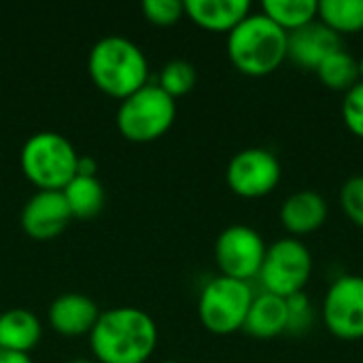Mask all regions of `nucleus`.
<instances>
[{
    "label": "nucleus",
    "mask_w": 363,
    "mask_h": 363,
    "mask_svg": "<svg viewBox=\"0 0 363 363\" xmlns=\"http://www.w3.org/2000/svg\"><path fill=\"white\" fill-rule=\"evenodd\" d=\"M262 234L249 225L236 223L225 228L215 240V262L223 277L249 283L262 270L266 257Z\"/></svg>",
    "instance_id": "obj_8"
},
{
    "label": "nucleus",
    "mask_w": 363,
    "mask_h": 363,
    "mask_svg": "<svg viewBox=\"0 0 363 363\" xmlns=\"http://www.w3.org/2000/svg\"><path fill=\"white\" fill-rule=\"evenodd\" d=\"M96 170H98V164L94 157L89 155H79V164H77V174H83V177H96Z\"/></svg>",
    "instance_id": "obj_27"
},
{
    "label": "nucleus",
    "mask_w": 363,
    "mask_h": 363,
    "mask_svg": "<svg viewBox=\"0 0 363 363\" xmlns=\"http://www.w3.org/2000/svg\"><path fill=\"white\" fill-rule=\"evenodd\" d=\"M319 81L336 91H349L359 79V60H355L349 51L340 49L336 53H332L317 70Z\"/></svg>",
    "instance_id": "obj_21"
},
{
    "label": "nucleus",
    "mask_w": 363,
    "mask_h": 363,
    "mask_svg": "<svg viewBox=\"0 0 363 363\" xmlns=\"http://www.w3.org/2000/svg\"><path fill=\"white\" fill-rule=\"evenodd\" d=\"M340 206L357 228H363V174L345 181L340 187Z\"/></svg>",
    "instance_id": "obj_23"
},
{
    "label": "nucleus",
    "mask_w": 363,
    "mask_h": 363,
    "mask_svg": "<svg viewBox=\"0 0 363 363\" xmlns=\"http://www.w3.org/2000/svg\"><path fill=\"white\" fill-rule=\"evenodd\" d=\"M328 219V202L319 191L300 189L281 206V221L287 232L302 236L319 230Z\"/></svg>",
    "instance_id": "obj_15"
},
{
    "label": "nucleus",
    "mask_w": 363,
    "mask_h": 363,
    "mask_svg": "<svg viewBox=\"0 0 363 363\" xmlns=\"http://www.w3.org/2000/svg\"><path fill=\"white\" fill-rule=\"evenodd\" d=\"M283 168L279 157L262 147L238 151L225 170L228 187L240 198H264L281 183Z\"/></svg>",
    "instance_id": "obj_9"
},
{
    "label": "nucleus",
    "mask_w": 363,
    "mask_h": 363,
    "mask_svg": "<svg viewBox=\"0 0 363 363\" xmlns=\"http://www.w3.org/2000/svg\"><path fill=\"white\" fill-rule=\"evenodd\" d=\"M64 200L72 219H94L104 206V187L98 177L77 174L64 189Z\"/></svg>",
    "instance_id": "obj_18"
},
{
    "label": "nucleus",
    "mask_w": 363,
    "mask_h": 363,
    "mask_svg": "<svg viewBox=\"0 0 363 363\" xmlns=\"http://www.w3.org/2000/svg\"><path fill=\"white\" fill-rule=\"evenodd\" d=\"M313 274V255L298 238H281L266 249L262 270L257 274L264 291L279 298L302 294Z\"/></svg>",
    "instance_id": "obj_7"
},
{
    "label": "nucleus",
    "mask_w": 363,
    "mask_h": 363,
    "mask_svg": "<svg viewBox=\"0 0 363 363\" xmlns=\"http://www.w3.org/2000/svg\"><path fill=\"white\" fill-rule=\"evenodd\" d=\"M79 153L72 143L57 132L32 134L19 153L26 179L38 191H62L77 177Z\"/></svg>",
    "instance_id": "obj_4"
},
{
    "label": "nucleus",
    "mask_w": 363,
    "mask_h": 363,
    "mask_svg": "<svg viewBox=\"0 0 363 363\" xmlns=\"http://www.w3.org/2000/svg\"><path fill=\"white\" fill-rule=\"evenodd\" d=\"M198 81V72L196 66L187 60H170L164 64L162 72H160V81L157 85L172 98L185 96L194 89Z\"/></svg>",
    "instance_id": "obj_22"
},
{
    "label": "nucleus",
    "mask_w": 363,
    "mask_h": 363,
    "mask_svg": "<svg viewBox=\"0 0 363 363\" xmlns=\"http://www.w3.org/2000/svg\"><path fill=\"white\" fill-rule=\"evenodd\" d=\"M185 15L204 30L232 32L249 13V0H185Z\"/></svg>",
    "instance_id": "obj_14"
},
{
    "label": "nucleus",
    "mask_w": 363,
    "mask_h": 363,
    "mask_svg": "<svg viewBox=\"0 0 363 363\" xmlns=\"http://www.w3.org/2000/svg\"><path fill=\"white\" fill-rule=\"evenodd\" d=\"M177 119V102L157 83H147L123 98L117 108V128L132 143H151L164 136Z\"/></svg>",
    "instance_id": "obj_5"
},
{
    "label": "nucleus",
    "mask_w": 363,
    "mask_h": 363,
    "mask_svg": "<svg viewBox=\"0 0 363 363\" xmlns=\"http://www.w3.org/2000/svg\"><path fill=\"white\" fill-rule=\"evenodd\" d=\"M100 308L98 304L83 296V294H62L57 296L51 306H49V323L51 328L68 338H77V336H89V332L94 330L98 317H100Z\"/></svg>",
    "instance_id": "obj_13"
},
{
    "label": "nucleus",
    "mask_w": 363,
    "mask_h": 363,
    "mask_svg": "<svg viewBox=\"0 0 363 363\" xmlns=\"http://www.w3.org/2000/svg\"><path fill=\"white\" fill-rule=\"evenodd\" d=\"M262 13L289 34L317 19L319 2L315 0H266L262 4Z\"/></svg>",
    "instance_id": "obj_19"
},
{
    "label": "nucleus",
    "mask_w": 363,
    "mask_h": 363,
    "mask_svg": "<svg viewBox=\"0 0 363 363\" xmlns=\"http://www.w3.org/2000/svg\"><path fill=\"white\" fill-rule=\"evenodd\" d=\"M72 213L62 191H36L21 211V228L34 240L57 238L70 223Z\"/></svg>",
    "instance_id": "obj_11"
},
{
    "label": "nucleus",
    "mask_w": 363,
    "mask_h": 363,
    "mask_svg": "<svg viewBox=\"0 0 363 363\" xmlns=\"http://www.w3.org/2000/svg\"><path fill=\"white\" fill-rule=\"evenodd\" d=\"M68 363H94L91 359H85V357H77V359H72V362Z\"/></svg>",
    "instance_id": "obj_29"
},
{
    "label": "nucleus",
    "mask_w": 363,
    "mask_h": 363,
    "mask_svg": "<svg viewBox=\"0 0 363 363\" xmlns=\"http://www.w3.org/2000/svg\"><path fill=\"white\" fill-rule=\"evenodd\" d=\"M242 330L257 340L281 336L283 332H287V300L268 291L255 296Z\"/></svg>",
    "instance_id": "obj_16"
},
{
    "label": "nucleus",
    "mask_w": 363,
    "mask_h": 363,
    "mask_svg": "<svg viewBox=\"0 0 363 363\" xmlns=\"http://www.w3.org/2000/svg\"><path fill=\"white\" fill-rule=\"evenodd\" d=\"M342 121L357 136L363 138V81H357L342 100Z\"/></svg>",
    "instance_id": "obj_26"
},
{
    "label": "nucleus",
    "mask_w": 363,
    "mask_h": 363,
    "mask_svg": "<svg viewBox=\"0 0 363 363\" xmlns=\"http://www.w3.org/2000/svg\"><path fill=\"white\" fill-rule=\"evenodd\" d=\"M143 13L155 26H172L185 15V4L181 0H145Z\"/></svg>",
    "instance_id": "obj_24"
},
{
    "label": "nucleus",
    "mask_w": 363,
    "mask_h": 363,
    "mask_svg": "<svg viewBox=\"0 0 363 363\" xmlns=\"http://www.w3.org/2000/svg\"><path fill=\"white\" fill-rule=\"evenodd\" d=\"M91 83L106 96L123 100L149 83V62L140 45L121 34L94 43L87 55Z\"/></svg>",
    "instance_id": "obj_2"
},
{
    "label": "nucleus",
    "mask_w": 363,
    "mask_h": 363,
    "mask_svg": "<svg viewBox=\"0 0 363 363\" xmlns=\"http://www.w3.org/2000/svg\"><path fill=\"white\" fill-rule=\"evenodd\" d=\"M228 55L247 77L272 74L287 60V32L264 13H249L228 32Z\"/></svg>",
    "instance_id": "obj_3"
},
{
    "label": "nucleus",
    "mask_w": 363,
    "mask_h": 363,
    "mask_svg": "<svg viewBox=\"0 0 363 363\" xmlns=\"http://www.w3.org/2000/svg\"><path fill=\"white\" fill-rule=\"evenodd\" d=\"M0 363H32V357H30V353L0 349Z\"/></svg>",
    "instance_id": "obj_28"
},
{
    "label": "nucleus",
    "mask_w": 363,
    "mask_h": 363,
    "mask_svg": "<svg viewBox=\"0 0 363 363\" xmlns=\"http://www.w3.org/2000/svg\"><path fill=\"white\" fill-rule=\"evenodd\" d=\"M43 336L40 319L28 308H9L0 313V349L30 353Z\"/></svg>",
    "instance_id": "obj_17"
},
{
    "label": "nucleus",
    "mask_w": 363,
    "mask_h": 363,
    "mask_svg": "<svg viewBox=\"0 0 363 363\" xmlns=\"http://www.w3.org/2000/svg\"><path fill=\"white\" fill-rule=\"evenodd\" d=\"M340 49V34L319 21V17L287 34V60L304 70H317L332 53Z\"/></svg>",
    "instance_id": "obj_12"
},
{
    "label": "nucleus",
    "mask_w": 363,
    "mask_h": 363,
    "mask_svg": "<svg viewBox=\"0 0 363 363\" xmlns=\"http://www.w3.org/2000/svg\"><path fill=\"white\" fill-rule=\"evenodd\" d=\"M253 291L249 283L236 281L230 277H215L208 281L198 298V317L200 323L219 336L234 334L242 330L249 315Z\"/></svg>",
    "instance_id": "obj_6"
},
{
    "label": "nucleus",
    "mask_w": 363,
    "mask_h": 363,
    "mask_svg": "<svg viewBox=\"0 0 363 363\" xmlns=\"http://www.w3.org/2000/svg\"><path fill=\"white\" fill-rule=\"evenodd\" d=\"M89 349L100 363L149 362L157 349V325L136 306L106 308L89 332Z\"/></svg>",
    "instance_id": "obj_1"
},
{
    "label": "nucleus",
    "mask_w": 363,
    "mask_h": 363,
    "mask_svg": "<svg viewBox=\"0 0 363 363\" xmlns=\"http://www.w3.org/2000/svg\"><path fill=\"white\" fill-rule=\"evenodd\" d=\"M317 17L336 34L363 32V0H323Z\"/></svg>",
    "instance_id": "obj_20"
},
{
    "label": "nucleus",
    "mask_w": 363,
    "mask_h": 363,
    "mask_svg": "<svg viewBox=\"0 0 363 363\" xmlns=\"http://www.w3.org/2000/svg\"><path fill=\"white\" fill-rule=\"evenodd\" d=\"M323 325L340 340L363 338V277L347 274L334 281L323 298Z\"/></svg>",
    "instance_id": "obj_10"
},
{
    "label": "nucleus",
    "mask_w": 363,
    "mask_h": 363,
    "mask_svg": "<svg viewBox=\"0 0 363 363\" xmlns=\"http://www.w3.org/2000/svg\"><path fill=\"white\" fill-rule=\"evenodd\" d=\"M313 325V306L304 294L287 298V332L302 336Z\"/></svg>",
    "instance_id": "obj_25"
}]
</instances>
